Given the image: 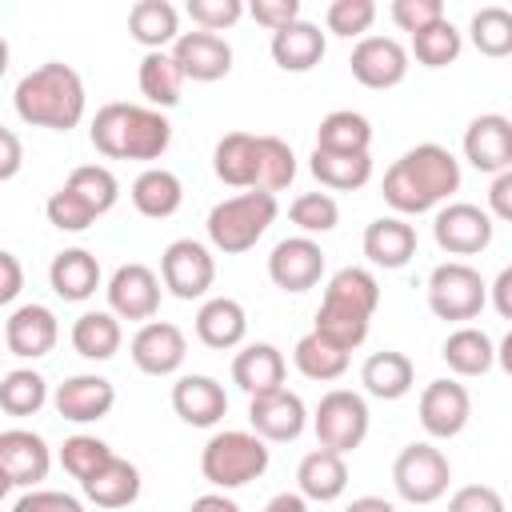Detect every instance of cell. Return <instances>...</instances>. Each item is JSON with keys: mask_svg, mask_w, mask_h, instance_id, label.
I'll use <instances>...</instances> for the list:
<instances>
[{"mask_svg": "<svg viewBox=\"0 0 512 512\" xmlns=\"http://www.w3.org/2000/svg\"><path fill=\"white\" fill-rule=\"evenodd\" d=\"M456 188H460V160L440 144H416L384 172V200L400 216H420L440 200H448Z\"/></svg>", "mask_w": 512, "mask_h": 512, "instance_id": "obj_1", "label": "cell"}, {"mask_svg": "<svg viewBox=\"0 0 512 512\" xmlns=\"http://www.w3.org/2000/svg\"><path fill=\"white\" fill-rule=\"evenodd\" d=\"M16 116L32 128H52V132H72L84 120V80L76 68L48 60L20 76L12 92Z\"/></svg>", "mask_w": 512, "mask_h": 512, "instance_id": "obj_2", "label": "cell"}, {"mask_svg": "<svg viewBox=\"0 0 512 512\" xmlns=\"http://www.w3.org/2000/svg\"><path fill=\"white\" fill-rule=\"evenodd\" d=\"M88 140L108 160H160L172 144V124L148 104H104L92 116Z\"/></svg>", "mask_w": 512, "mask_h": 512, "instance_id": "obj_3", "label": "cell"}, {"mask_svg": "<svg viewBox=\"0 0 512 512\" xmlns=\"http://www.w3.org/2000/svg\"><path fill=\"white\" fill-rule=\"evenodd\" d=\"M276 212H280V204H276L272 192L248 188V192H240V196L220 200V204L208 212V224H204V228H208V240H212L216 252L240 256V252H248V248L272 228Z\"/></svg>", "mask_w": 512, "mask_h": 512, "instance_id": "obj_4", "label": "cell"}, {"mask_svg": "<svg viewBox=\"0 0 512 512\" xmlns=\"http://www.w3.org/2000/svg\"><path fill=\"white\" fill-rule=\"evenodd\" d=\"M200 472L212 488H244L268 472V444L256 432H216L200 452Z\"/></svg>", "mask_w": 512, "mask_h": 512, "instance_id": "obj_5", "label": "cell"}, {"mask_svg": "<svg viewBox=\"0 0 512 512\" xmlns=\"http://www.w3.org/2000/svg\"><path fill=\"white\" fill-rule=\"evenodd\" d=\"M488 304V284L464 260H444L428 276V308L440 320H476Z\"/></svg>", "mask_w": 512, "mask_h": 512, "instance_id": "obj_6", "label": "cell"}, {"mask_svg": "<svg viewBox=\"0 0 512 512\" xmlns=\"http://www.w3.org/2000/svg\"><path fill=\"white\" fill-rule=\"evenodd\" d=\"M312 428H316L320 448H328L336 456L360 448L364 436H368V404H364V396L348 392V388L324 392L316 412H312Z\"/></svg>", "mask_w": 512, "mask_h": 512, "instance_id": "obj_7", "label": "cell"}, {"mask_svg": "<svg viewBox=\"0 0 512 512\" xmlns=\"http://www.w3.org/2000/svg\"><path fill=\"white\" fill-rule=\"evenodd\" d=\"M448 480H452V464L440 448L416 440L408 448H400L396 464H392V484L400 492V500L408 504H432L448 492Z\"/></svg>", "mask_w": 512, "mask_h": 512, "instance_id": "obj_8", "label": "cell"}, {"mask_svg": "<svg viewBox=\"0 0 512 512\" xmlns=\"http://www.w3.org/2000/svg\"><path fill=\"white\" fill-rule=\"evenodd\" d=\"M160 280L176 300H200L216 280V260L200 240H172L160 256Z\"/></svg>", "mask_w": 512, "mask_h": 512, "instance_id": "obj_9", "label": "cell"}, {"mask_svg": "<svg viewBox=\"0 0 512 512\" xmlns=\"http://www.w3.org/2000/svg\"><path fill=\"white\" fill-rule=\"evenodd\" d=\"M492 216L468 200H456V204H444L432 220V236L436 244L448 252V256H476L492 244Z\"/></svg>", "mask_w": 512, "mask_h": 512, "instance_id": "obj_10", "label": "cell"}, {"mask_svg": "<svg viewBox=\"0 0 512 512\" xmlns=\"http://www.w3.org/2000/svg\"><path fill=\"white\" fill-rule=\"evenodd\" d=\"M108 312L116 320H152L160 308V276L148 264H120L108 280Z\"/></svg>", "mask_w": 512, "mask_h": 512, "instance_id": "obj_11", "label": "cell"}, {"mask_svg": "<svg viewBox=\"0 0 512 512\" xmlns=\"http://www.w3.org/2000/svg\"><path fill=\"white\" fill-rule=\"evenodd\" d=\"M172 64L180 68L184 80H196V84H212V80H224L232 72V48L224 36L216 32H180L176 44H172Z\"/></svg>", "mask_w": 512, "mask_h": 512, "instance_id": "obj_12", "label": "cell"}, {"mask_svg": "<svg viewBox=\"0 0 512 512\" xmlns=\"http://www.w3.org/2000/svg\"><path fill=\"white\" fill-rule=\"evenodd\" d=\"M348 68L364 88H396L408 76V48L392 36H360Z\"/></svg>", "mask_w": 512, "mask_h": 512, "instance_id": "obj_13", "label": "cell"}, {"mask_svg": "<svg viewBox=\"0 0 512 512\" xmlns=\"http://www.w3.org/2000/svg\"><path fill=\"white\" fill-rule=\"evenodd\" d=\"M268 276L284 292H308L324 276V252L312 236H288L268 256Z\"/></svg>", "mask_w": 512, "mask_h": 512, "instance_id": "obj_14", "label": "cell"}, {"mask_svg": "<svg viewBox=\"0 0 512 512\" xmlns=\"http://www.w3.org/2000/svg\"><path fill=\"white\" fill-rule=\"evenodd\" d=\"M420 424L432 440H452L464 432L468 416H472V400H468V388L460 380H432L424 392H420Z\"/></svg>", "mask_w": 512, "mask_h": 512, "instance_id": "obj_15", "label": "cell"}, {"mask_svg": "<svg viewBox=\"0 0 512 512\" xmlns=\"http://www.w3.org/2000/svg\"><path fill=\"white\" fill-rule=\"evenodd\" d=\"M248 424L252 432L268 444H284V440H296L308 424V408L296 392L288 388H276V392H264V396H252L248 400Z\"/></svg>", "mask_w": 512, "mask_h": 512, "instance_id": "obj_16", "label": "cell"}, {"mask_svg": "<svg viewBox=\"0 0 512 512\" xmlns=\"http://www.w3.org/2000/svg\"><path fill=\"white\" fill-rule=\"evenodd\" d=\"M464 160L476 172H508L512 168V120L500 112H484L464 128Z\"/></svg>", "mask_w": 512, "mask_h": 512, "instance_id": "obj_17", "label": "cell"}, {"mask_svg": "<svg viewBox=\"0 0 512 512\" xmlns=\"http://www.w3.org/2000/svg\"><path fill=\"white\" fill-rule=\"evenodd\" d=\"M188 356V340L176 324L168 320H148L132 336V364L144 376H172Z\"/></svg>", "mask_w": 512, "mask_h": 512, "instance_id": "obj_18", "label": "cell"}, {"mask_svg": "<svg viewBox=\"0 0 512 512\" xmlns=\"http://www.w3.org/2000/svg\"><path fill=\"white\" fill-rule=\"evenodd\" d=\"M52 468V452L44 436L28 428H4L0 432V472L12 480V488H36Z\"/></svg>", "mask_w": 512, "mask_h": 512, "instance_id": "obj_19", "label": "cell"}, {"mask_svg": "<svg viewBox=\"0 0 512 512\" xmlns=\"http://www.w3.org/2000/svg\"><path fill=\"white\" fill-rule=\"evenodd\" d=\"M56 340H60V324H56V312L44 304H20L4 324V344L20 360L48 356L56 348Z\"/></svg>", "mask_w": 512, "mask_h": 512, "instance_id": "obj_20", "label": "cell"}, {"mask_svg": "<svg viewBox=\"0 0 512 512\" xmlns=\"http://www.w3.org/2000/svg\"><path fill=\"white\" fill-rule=\"evenodd\" d=\"M52 404H56V412H60L64 420H72V424H96V420H104V416L112 412L116 388H112V380H104V376H96V372H80V376H68V380L56 388Z\"/></svg>", "mask_w": 512, "mask_h": 512, "instance_id": "obj_21", "label": "cell"}, {"mask_svg": "<svg viewBox=\"0 0 512 512\" xmlns=\"http://www.w3.org/2000/svg\"><path fill=\"white\" fill-rule=\"evenodd\" d=\"M172 408H176V416H180L184 424H192V428H212V424H220L224 412H228V392H224L220 380L192 372V376H180V380L172 384Z\"/></svg>", "mask_w": 512, "mask_h": 512, "instance_id": "obj_22", "label": "cell"}, {"mask_svg": "<svg viewBox=\"0 0 512 512\" xmlns=\"http://www.w3.org/2000/svg\"><path fill=\"white\" fill-rule=\"evenodd\" d=\"M48 284L60 300L80 304V300L96 296V288H100V260L88 248H64L48 264Z\"/></svg>", "mask_w": 512, "mask_h": 512, "instance_id": "obj_23", "label": "cell"}, {"mask_svg": "<svg viewBox=\"0 0 512 512\" xmlns=\"http://www.w3.org/2000/svg\"><path fill=\"white\" fill-rule=\"evenodd\" d=\"M272 60L284 68V72H312L320 60H324V48H328V40H324V32H320V24H312V20H292L288 28H280V32H272Z\"/></svg>", "mask_w": 512, "mask_h": 512, "instance_id": "obj_24", "label": "cell"}, {"mask_svg": "<svg viewBox=\"0 0 512 512\" xmlns=\"http://www.w3.org/2000/svg\"><path fill=\"white\" fill-rule=\"evenodd\" d=\"M364 256L376 268H404L416 256V228L404 216H380L364 228Z\"/></svg>", "mask_w": 512, "mask_h": 512, "instance_id": "obj_25", "label": "cell"}, {"mask_svg": "<svg viewBox=\"0 0 512 512\" xmlns=\"http://www.w3.org/2000/svg\"><path fill=\"white\" fill-rule=\"evenodd\" d=\"M244 332H248V312H244L240 300L212 296V300L200 304V312H196V336H200V344L224 352V348H236L244 340Z\"/></svg>", "mask_w": 512, "mask_h": 512, "instance_id": "obj_26", "label": "cell"}, {"mask_svg": "<svg viewBox=\"0 0 512 512\" xmlns=\"http://www.w3.org/2000/svg\"><path fill=\"white\" fill-rule=\"evenodd\" d=\"M232 380L252 396L284 388V352L276 344H248L232 360Z\"/></svg>", "mask_w": 512, "mask_h": 512, "instance_id": "obj_27", "label": "cell"}, {"mask_svg": "<svg viewBox=\"0 0 512 512\" xmlns=\"http://www.w3.org/2000/svg\"><path fill=\"white\" fill-rule=\"evenodd\" d=\"M84 496L96 504V508H128V504H136V496H140V468L132 464V460H124V456H112L104 468H96L84 484Z\"/></svg>", "mask_w": 512, "mask_h": 512, "instance_id": "obj_28", "label": "cell"}, {"mask_svg": "<svg viewBox=\"0 0 512 512\" xmlns=\"http://www.w3.org/2000/svg\"><path fill=\"white\" fill-rule=\"evenodd\" d=\"M296 484H300V496L304 500H316V504H332L336 496H344L348 488V464L344 456L328 452V448H316L300 460L296 468Z\"/></svg>", "mask_w": 512, "mask_h": 512, "instance_id": "obj_29", "label": "cell"}, {"mask_svg": "<svg viewBox=\"0 0 512 512\" xmlns=\"http://www.w3.org/2000/svg\"><path fill=\"white\" fill-rule=\"evenodd\" d=\"M360 384H364V392L376 396V400H400V396L412 392V384H416V368H412V360H408L404 352L384 348V352H372V356L364 360V368H360Z\"/></svg>", "mask_w": 512, "mask_h": 512, "instance_id": "obj_30", "label": "cell"}, {"mask_svg": "<svg viewBox=\"0 0 512 512\" xmlns=\"http://www.w3.org/2000/svg\"><path fill=\"white\" fill-rule=\"evenodd\" d=\"M132 204L140 216L148 220H168L180 204H184V184L176 172L168 168H144L136 180H132Z\"/></svg>", "mask_w": 512, "mask_h": 512, "instance_id": "obj_31", "label": "cell"}, {"mask_svg": "<svg viewBox=\"0 0 512 512\" xmlns=\"http://www.w3.org/2000/svg\"><path fill=\"white\" fill-rule=\"evenodd\" d=\"M128 32L148 52H164V44H176L180 36V12L168 0H136L128 12Z\"/></svg>", "mask_w": 512, "mask_h": 512, "instance_id": "obj_32", "label": "cell"}, {"mask_svg": "<svg viewBox=\"0 0 512 512\" xmlns=\"http://www.w3.org/2000/svg\"><path fill=\"white\" fill-rule=\"evenodd\" d=\"M368 324H372V316L368 312H360V308H352V304H340V300H320V308H316V324H312V332L316 336H324L328 344H336L340 352H352V348H360L364 340H368Z\"/></svg>", "mask_w": 512, "mask_h": 512, "instance_id": "obj_33", "label": "cell"}, {"mask_svg": "<svg viewBox=\"0 0 512 512\" xmlns=\"http://www.w3.org/2000/svg\"><path fill=\"white\" fill-rule=\"evenodd\" d=\"M444 364L456 372V376H484L492 364H496V344L484 328H456L448 340H444Z\"/></svg>", "mask_w": 512, "mask_h": 512, "instance_id": "obj_34", "label": "cell"}, {"mask_svg": "<svg viewBox=\"0 0 512 512\" xmlns=\"http://www.w3.org/2000/svg\"><path fill=\"white\" fill-rule=\"evenodd\" d=\"M212 168L228 188H256V136L252 132H228L216 140Z\"/></svg>", "mask_w": 512, "mask_h": 512, "instance_id": "obj_35", "label": "cell"}, {"mask_svg": "<svg viewBox=\"0 0 512 512\" xmlns=\"http://www.w3.org/2000/svg\"><path fill=\"white\" fill-rule=\"evenodd\" d=\"M312 176L324 184V188H336V192H356L372 180V156L368 152H320L312 148V160H308Z\"/></svg>", "mask_w": 512, "mask_h": 512, "instance_id": "obj_36", "label": "cell"}, {"mask_svg": "<svg viewBox=\"0 0 512 512\" xmlns=\"http://www.w3.org/2000/svg\"><path fill=\"white\" fill-rule=\"evenodd\" d=\"M124 344V332H120V320L112 312H84L76 316L72 324V348L84 356V360H112Z\"/></svg>", "mask_w": 512, "mask_h": 512, "instance_id": "obj_37", "label": "cell"}, {"mask_svg": "<svg viewBox=\"0 0 512 512\" xmlns=\"http://www.w3.org/2000/svg\"><path fill=\"white\" fill-rule=\"evenodd\" d=\"M368 144H372V124H368V116H360L352 108L328 112L316 128V148L320 152H348L352 156V152H368Z\"/></svg>", "mask_w": 512, "mask_h": 512, "instance_id": "obj_38", "label": "cell"}, {"mask_svg": "<svg viewBox=\"0 0 512 512\" xmlns=\"http://www.w3.org/2000/svg\"><path fill=\"white\" fill-rule=\"evenodd\" d=\"M140 96L148 100V108H172V104H180V92H184V76H180V68L172 64V56L168 52H144V60H140Z\"/></svg>", "mask_w": 512, "mask_h": 512, "instance_id": "obj_39", "label": "cell"}, {"mask_svg": "<svg viewBox=\"0 0 512 512\" xmlns=\"http://www.w3.org/2000/svg\"><path fill=\"white\" fill-rule=\"evenodd\" d=\"M296 180V152L280 136H256V188L260 192H280Z\"/></svg>", "mask_w": 512, "mask_h": 512, "instance_id": "obj_40", "label": "cell"}, {"mask_svg": "<svg viewBox=\"0 0 512 512\" xmlns=\"http://www.w3.org/2000/svg\"><path fill=\"white\" fill-rule=\"evenodd\" d=\"M292 360H296L300 376L320 380V384H324V380H340V376L348 372V352H340L336 344H328V340L316 336V332H308V336L296 340Z\"/></svg>", "mask_w": 512, "mask_h": 512, "instance_id": "obj_41", "label": "cell"}, {"mask_svg": "<svg viewBox=\"0 0 512 512\" xmlns=\"http://www.w3.org/2000/svg\"><path fill=\"white\" fill-rule=\"evenodd\" d=\"M48 400V380L32 368H12L0 376V408L8 416H36Z\"/></svg>", "mask_w": 512, "mask_h": 512, "instance_id": "obj_42", "label": "cell"}, {"mask_svg": "<svg viewBox=\"0 0 512 512\" xmlns=\"http://www.w3.org/2000/svg\"><path fill=\"white\" fill-rule=\"evenodd\" d=\"M64 188L72 196H80L92 208V216H104L120 200V184H116V176L104 164H80V168H72L68 180H64Z\"/></svg>", "mask_w": 512, "mask_h": 512, "instance_id": "obj_43", "label": "cell"}, {"mask_svg": "<svg viewBox=\"0 0 512 512\" xmlns=\"http://www.w3.org/2000/svg\"><path fill=\"white\" fill-rule=\"evenodd\" d=\"M468 36H472V44H476L480 56H492V60L508 56L512 52V12L500 8V4L480 8L472 16V24H468Z\"/></svg>", "mask_w": 512, "mask_h": 512, "instance_id": "obj_44", "label": "cell"}, {"mask_svg": "<svg viewBox=\"0 0 512 512\" xmlns=\"http://www.w3.org/2000/svg\"><path fill=\"white\" fill-rule=\"evenodd\" d=\"M460 48H464L460 28H456L448 16L412 36V56H416L424 68H448V64L460 56Z\"/></svg>", "mask_w": 512, "mask_h": 512, "instance_id": "obj_45", "label": "cell"}, {"mask_svg": "<svg viewBox=\"0 0 512 512\" xmlns=\"http://www.w3.org/2000/svg\"><path fill=\"white\" fill-rule=\"evenodd\" d=\"M324 296L328 300H340V304H352V308H360V312H376V304H380V284H376V276L368 272V268H340L332 280H328V288H324Z\"/></svg>", "mask_w": 512, "mask_h": 512, "instance_id": "obj_46", "label": "cell"}, {"mask_svg": "<svg viewBox=\"0 0 512 512\" xmlns=\"http://www.w3.org/2000/svg\"><path fill=\"white\" fill-rule=\"evenodd\" d=\"M116 452L100 440V436H84V432H76V436H68L64 444H60V464H64V472L72 476V480H88L96 468H104L108 460H112Z\"/></svg>", "mask_w": 512, "mask_h": 512, "instance_id": "obj_47", "label": "cell"}, {"mask_svg": "<svg viewBox=\"0 0 512 512\" xmlns=\"http://www.w3.org/2000/svg\"><path fill=\"white\" fill-rule=\"evenodd\" d=\"M288 220H292L304 236L332 232L336 220H340V204H336L328 192H300V196L288 204Z\"/></svg>", "mask_w": 512, "mask_h": 512, "instance_id": "obj_48", "label": "cell"}, {"mask_svg": "<svg viewBox=\"0 0 512 512\" xmlns=\"http://www.w3.org/2000/svg\"><path fill=\"white\" fill-rule=\"evenodd\" d=\"M372 20H376V4L372 0H332L328 12H324L328 32L332 36H344V40L364 36L372 28Z\"/></svg>", "mask_w": 512, "mask_h": 512, "instance_id": "obj_49", "label": "cell"}, {"mask_svg": "<svg viewBox=\"0 0 512 512\" xmlns=\"http://www.w3.org/2000/svg\"><path fill=\"white\" fill-rule=\"evenodd\" d=\"M44 212H48V224L60 228V232H84V228H92V220H96L92 208H88L80 196H72L68 188H56V192L48 196Z\"/></svg>", "mask_w": 512, "mask_h": 512, "instance_id": "obj_50", "label": "cell"}, {"mask_svg": "<svg viewBox=\"0 0 512 512\" xmlns=\"http://www.w3.org/2000/svg\"><path fill=\"white\" fill-rule=\"evenodd\" d=\"M184 12L200 32H216L220 36L224 28H232L244 16V4L240 0H188Z\"/></svg>", "mask_w": 512, "mask_h": 512, "instance_id": "obj_51", "label": "cell"}, {"mask_svg": "<svg viewBox=\"0 0 512 512\" xmlns=\"http://www.w3.org/2000/svg\"><path fill=\"white\" fill-rule=\"evenodd\" d=\"M392 24L400 28V32H424V28H432L436 20H444V4L440 0H392Z\"/></svg>", "mask_w": 512, "mask_h": 512, "instance_id": "obj_52", "label": "cell"}, {"mask_svg": "<svg viewBox=\"0 0 512 512\" xmlns=\"http://www.w3.org/2000/svg\"><path fill=\"white\" fill-rule=\"evenodd\" d=\"M448 512H508V508H504V496L492 484H464V488L452 492Z\"/></svg>", "mask_w": 512, "mask_h": 512, "instance_id": "obj_53", "label": "cell"}, {"mask_svg": "<svg viewBox=\"0 0 512 512\" xmlns=\"http://www.w3.org/2000/svg\"><path fill=\"white\" fill-rule=\"evenodd\" d=\"M12 512H84V504L68 492H56V488H28Z\"/></svg>", "mask_w": 512, "mask_h": 512, "instance_id": "obj_54", "label": "cell"}, {"mask_svg": "<svg viewBox=\"0 0 512 512\" xmlns=\"http://www.w3.org/2000/svg\"><path fill=\"white\" fill-rule=\"evenodd\" d=\"M248 12H252V20L264 24L268 32H280V28H288L292 20H300V0H252Z\"/></svg>", "mask_w": 512, "mask_h": 512, "instance_id": "obj_55", "label": "cell"}, {"mask_svg": "<svg viewBox=\"0 0 512 512\" xmlns=\"http://www.w3.org/2000/svg\"><path fill=\"white\" fill-rule=\"evenodd\" d=\"M488 216H492V220H512V168L492 176V188H488Z\"/></svg>", "mask_w": 512, "mask_h": 512, "instance_id": "obj_56", "label": "cell"}, {"mask_svg": "<svg viewBox=\"0 0 512 512\" xmlns=\"http://www.w3.org/2000/svg\"><path fill=\"white\" fill-rule=\"evenodd\" d=\"M20 288H24V268H20V260H16L8 248H0V304H12V300L20 296Z\"/></svg>", "mask_w": 512, "mask_h": 512, "instance_id": "obj_57", "label": "cell"}, {"mask_svg": "<svg viewBox=\"0 0 512 512\" xmlns=\"http://www.w3.org/2000/svg\"><path fill=\"white\" fill-rule=\"evenodd\" d=\"M20 164H24V144H20V136H16L12 128H0V184L12 180V176L20 172Z\"/></svg>", "mask_w": 512, "mask_h": 512, "instance_id": "obj_58", "label": "cell"}, {"mask_svg": "<svg viewBox=\"0 0 512 512\" xmlns=\"http://www.w3.org/2000/svg\"><path fill=\"white\" fill-rule=\"evenodd\" d=\"M492 308L500 320H512V268H500V276L492 280Z\"/></svg>", "mask_w": 512, "mask_h": 512, "instance_id": "obj_59", "label": "cell"}, {"mask_svg": "<svg viewBox=\"0 0 512 512\" xmlns=\"http://www.w3.org/2000/svg\"><path fill=\"white\" fill-rule=\"evenodd\" d=\"M188 512H240V504L236 500H228L224 492H204V496H196L192 500V508Z\"/></svg>", "mask_w": 512, "mask_h": 512, "instance_id": "obj_60", "label": "cell"}, {"mask_svg": "<svg viewBox=\"0 0 512 512\" xmlns=\"http://www.w3.org/2000/svg\"><path fill=\"white\" fill-rule=\"evenodd\" d=\"M264 512H308V500H304L300 492H276V496L264 504Z\"/></svg>", "mask_w": 512, "mask_h": 512, "instance_id": "obj_61", "label": "cell"}, {"mask_svg": "<svg viewBox=\"0 0 512 512\" xmlns=\"http://www.w3.org/2000/svg\"><path fill=\"white\" fill-rule=\"evenodd\" d=\"M344 512H396L384 496H360V500H352Z\"/></svg>", "mask_w": 512, "mask_h": 512, "instance_id": "obj_62", "label": "cell"}, {"mask_svg": "<svg viewBox=\"0 0 512 512\" xmlns=\"http://www.w3.org/2000/svg\"><path fill=\"white\" fill-rule=\"evenodd\" d=\"M8 56H12V52H8V40L0 36V80H4V72H8Z\"/></svg>", "mask_w": 512, "mask_h": 512, "instance_id": "obj_63", "label": "cell"}, {"mask_svg": "<svg viewBox=\"0 0 512 512\" xmlns=\"http://www.w3.org/2000/svg\"><path fill=\"white\" fill-rule=\"evenodd\" d=\"M8 488H12V480H8V476H4V472H0V500H4V496H8Z\"/></svg>", "mask_w": 512, "mask_h": 512, "instance_id": "obj_64", "label": "cell"}]
</instances>
